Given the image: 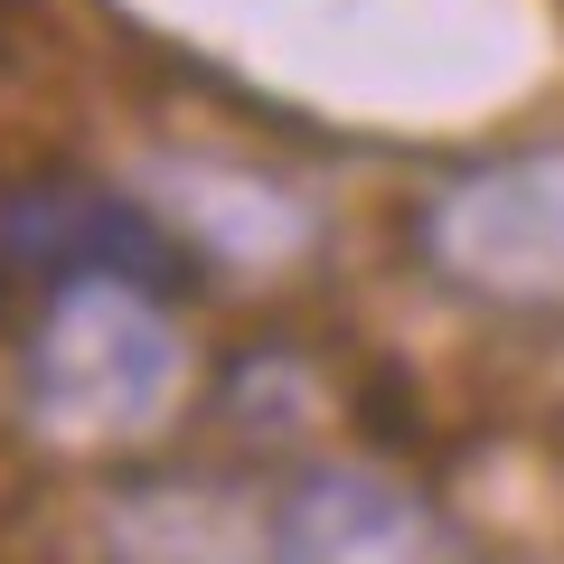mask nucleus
I'll return each mask as SVG.
<instances>
[{
    "label": "nucleus",
    "instance_id": "1",
    "mask_svg": "<svg viewBox=\"0 0 564 564\" xmlns=\"http://www.w3.org/2000/svg\"><path fill=\"white\" fill-rule=\"evenodd\" d=\"M188 395V339L141 273H76L47 292L20 358V414L57 452H132Z\"/></svg>",
    "mask_w": 564,
    "mask_h": 564
},
{
    "label": "nucleus",
    "instance_id": "2",
    "mask_svg": "<svg viewBox=\"0 0 564 564\" xmlns=\"http://www.w3.org/2000/svg\"><path fill=\"white\" fill-rule=\"evenodd\" d=\"M423 263L480 302H564V151H518L443 180L414 217Z\"/></svg>",
    "mask_w": 564,
    "mask_h": 564
},
{
    "label": "nucleus",
    "instance_id": "3",
    "mask_svg": "<svg viewBox=\"0 0 564 564\" xmlns=\"http://www.w3.org/2000/svg\"><path fill=\"white\" fill-rule=\"evenodd\" d=\"M263 564H462V555L404 480L329 462L263 508Z\"/></svg>",
    "mask_w": 564,
    "mask_h": 564
},
{
    "label": "nucleus",
    "instance_id": "4",
    "mask_svg": "<svg viewBox=\"0 0 564 564\" xmlns=\"http://www.w3.org/2000/svg\"><path fill=\"white\" fill-rule=\"evenodd\" d=\"M151 207L180 226L198 254L245 263V273H273L311 245V207L292 198L282 180H254V170H226V161H151L141 170Z\"/></svg>",
    "mask_w": 564,
    "mask_h": 564
}]
</instances>
